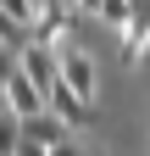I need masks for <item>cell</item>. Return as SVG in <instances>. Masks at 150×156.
Returning a JSON list of instances; mask_svg holds the SVG:
<instances>
[{
	"mask_svg": "<svg viewBox=\"0 0 150 156\" xmlns=\"http://www.w3.org/2000/svg\"><path fill=\"white\" fill-rule=\"evenodd\" d=\"M72 11H78V0H39V6H33L28 34L39 39V45H56V50H61L67 34H72Z\"/></svg>",
	"mask_w": 150,
	"mask_h": 156,
	"instance_id": "6da1fadb",
	"label": "cell"
},
{
	"mask_svg": "<svg viewBox=\"0 0 150 156\" xmlns=\"http://www.w3.org/2000/svg\"><path fill=\"white\" fill-rule=\"evenodd\" d=\"M45 106L61 117L67 128H84V123H95V101H84L78 89H67V78H56V84L45 89Z\"/></svg>",
	"mask_w": 150,
	"mask_h": 156,
	"instance_id": "7a4b0ae2",
	"label": "cell"
},
{
	"mask_svg": "<svg viewBox=\"0 0 150 156\" xmlns=\"http://www.w3.org/2000/svg\"><path fill=\"white\" fill-rule=\"evenodd\" d=\"M61 78H67V89H78L84 101H95L100 95V67H95V56L89 50H61Z\"/></svg>",
	"mask_w": 150,
	"mask_h": 156,
	"instance_id": "3957f363",
	"label": "cell"
},
{
	"mask_svg": "<svg viewBox=\"0 0 150 156\" xmlns=\"http://www.w3.org/2000/svg\"><path fill=\"white\" fill-rule=\"evenodd\" d=\"M17 62H22V73H28L39 89H50L56 78H61V50H56V45H39V39H28V45L17 50Z\"/></svg>",
	"mask_w": 150,
	"mask_h": 156,
	"instance_id": "277c9868",
	"label": "cell"
},
{
	"mask_svg": "<svg viewBox=\"0 0 150 156\" xmlns=\"http://www.w3.org/2000/svg\"><path fill=\"white\" fill-rule=\"evenodd\" d=\"M145 45H150V0H134L128 6V23H122V62L134 67L145 56Z\"/></svg>",
	"mask_w": 150,
	"mask_h": 156,
	"instance_id": "5b68a950",
	"label": "cell"
},
{
	"mask_svg": "<svg viewBox=\"0 0 150 156\" xmlns=\"http://www.w3.org/2000/svg\"><path fill=\"white\" fill-rule=\"evenodd\" d=\"M6 112H17V117H33V112H45V89L33 84L22 67H17V78L6 84Z\"/></svg>",
	"mask_w": 150,
	"mask_h": 156,
	"instance_id": "8992f818",
	"label": "cell"
},
{
	"mask_svg": "<svg viewBox=\"0 0 150 156\" xmlns=\"http://www.w3.org/2000/svg\"><path fill=\"white\" fill-rule=\"evenodd\" d=\"M67 134H72V128H67V123H61V117H56L50 106H45V112H33V117H22V140H39V145H61Z\"/></svg>",
	"mask_w": 150,
	"mask_h": 156,
	"instance_id": "52a82bcc",
	"label": "cell"
},
{
	"mask_svg": "<svg viewBox=\"0 0 150 156\" xmlns=\"http://www.w3.org/2000/svg\"><path fill=\"white\" fill-rule=\"evenodd\" d=\"M17 145H22V117L0 112V156H17Z\"/></svg>",
	"mask_w": 150,
	"mask_h": 156,
	"instance_id": "ba28073f",
	"label": "cell"
},
{
	"mask_svg": "<svg viewBox=\"0 0 150 156\" xmlns=\"http://www.w3.org/2000/svg\"><path fill=\"white\" fill-rule=\"evenodd\" d=\"M28 39H33V34H28V23H17L11 11H0V45H6V50H22Z\"/></svg>",
	"mask_w": 150,
	"mask_h": 156,
	"instance_id": "9c48e42d",
	"label": "cell"
},
{
	"mask_svg": "<svg viewBox=\"0 0 150 156\" xmlns=\"http://www.w3.org/2000/svg\"><path fill=\"white\" fill-rule=\"evenodd\" d=\"M33 6H39V0H0V11H11L17 23H33Z\"/></svg>",
	"mask_w": 150,
	"mask_h": 156,
	"instance_id": "30bf717a",
	"label": "cell"
},
{
	"mask_svg": "<svg viewBox=\"0 0 150 156\" xmlns=\"http://www.w3.org/2000/svg\"><path fill=\"white\" fill-rule=\"evenodd\" d=\"M17 67H22V62H17V50H6V45H0V89L17 78Z\"/></svg>",
	"mask_w": 150,
	"mask_h": 156,
	"instance_id": "8fae6325",
	"label": "cell"
},
{
	"mask_svg": "<svg viewBox=\"0 0 150 156\" xmlns=\"http://www.w3.org/2000/svg\"><path fill=\"white\" fill-rule=\"evenodd\" d=\"M50 156H89V151H84V145H72V134H67L61 145H50Z\"/></svg>",
	"mask_w": 150,
	"mask_h": 156,
	"instance_id": "7c38bea8",
	"label": "cell"
},
{
	"mask_svg": "<svg viewBox=\"0 0 150 156\" xmlns=\"http://www.w3.org/2000/svg\"><path fill=\"white\" fill-rule=\"evenodd\" d=\"M17 156H50V145H39V140H22V145H17Z\"/></svg>",
	"mask_w": 150,
	"mask_h": 156,
	"instance_id": "4fadbf2b",
	"label": "cell"
},
{
	"mask_svg": "<svg viewBox=\"0 0 150 156\" xmlns=\"http://www.w3.org/2000/svg\"><path fill=\"white\" fill-rule=\"evenodd\" d=\"M95 6H100V0H78V11H95Z\"/></svg>",
	"mask_w": 150,
	"mask_h": 156,
	"instance_id": "5bb4252c",
	"label": "cell"
},
{
	"mask_svg": "<svg viewBox=\"0 0 150 156\" xmlns=\"http://www.w3.org/2000/svg\"><path fill=\"white\" fill-rule=\"evenodd\" d=\"M0 112H6V89H0Z\"/></svg>",
	"mask_w": 150,
	"mask_h": 156,
	"instance_id": "9a60e30c",
	"label": "cell"
}]
</instances>
